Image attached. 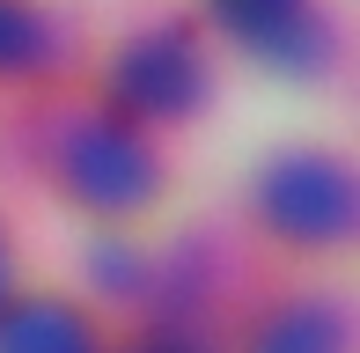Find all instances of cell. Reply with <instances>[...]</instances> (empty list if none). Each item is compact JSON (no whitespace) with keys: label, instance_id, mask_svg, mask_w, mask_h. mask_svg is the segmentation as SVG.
Instances as JSON below:
<instances>
[{"label":"cell","instance_id":"1","mask_svg":"<svg viewBox=\"0 0 360 353\" xmlns=\"http://www.w3.org/2000/svg\"><path fill=\"white\" fill-rule=\"evenodd\" d=\"M265 214L280 236H302V243H331V236L353 229V184L338 162H280L265 176Z\"/></svg>","mask_w":360,"mask_h":353},{"label":"cell","instance_id":"2","mask_svg":"<svg viewBox=\"0 0 360 353\" xmlns=\"http://www.w3.org/2000/svg\"><path fill=\"white\" fill-rule=\"evenodd\" d=\"M67 184L89 206H140L147 191H155V162H147V148L125 125L89 118V125L67 133Z\"/></svg>","mask_w":360,"mask_h":353},{"label":"cell","instance_id":"3","mask_svg":"<svg viewBox=\"0 0 360 353\" xmlns=\"http://www.w3.org/2000/svg\"><path fill=\"white\" fill-rule=\"evenodd\" d=\"M118 96L147 118H169V110L199 103V59L184 37H147L118 59Z\"/></svg>","mask_w":360,"mask_h":353},{"label":"cell","instance_id":"4","mask_svg":"<svg viewBox=\"0 0 360 353\" xmlns=\"http://www.w3.org/2000/svg\"><path fill=\"white\" fill-rule=\"evenodd\" d=\"M221 15H228V30L265 44L272 59L302 67V52H309V8L302 0H221Z\"/></svg>","mask_w":360,"mask_h":353},{"label":"cell","instance_id":"5","mask_svg":"<svg viewBox=\"0 0 360 353\" xmlns=\"http://www.w3.org/2000/svg\"><path fill=\"white\" fill-rule=\"evenodd\" d=\"M0 353H89V324L74 309H52V302H30L0 324Z\"/></svg>","mask_w":360,"mask_h":353},{"label":"cell","instance_id":"6","mask_svg":"<svg viewBox=\"0 0 360 353\" xmlns=\"http://www.w3.org/2000/svg\"><path fill=\"white\" fill-rule=\"evenodd\" d=\"M346 339H338V316L331 309H287V316H272L265 324V339H257V353H338Z\"/></svg>","mask_w":360,"mask_h":353},{"label":"cell","instance_id":"7","mask_svg":"<svg viewBox=\"0 0 360 353\" xmlns=\"http://www.w3.org/2000/svg\"><path fill=\"white\" fill-rule=\"evenodd\" d=\"M37 52V23H30L15 0H0V67H22Z\"/></svg>","mask_w":360,"mask_h":353},{"label":"cell","instance_id":"8","mask_svg":"<svg viewBox=\"0 0 360 353\" xmlns=\"http://www.w3.org/2000/svg\"><path fill=\"white\" fill-rule=\"evenodd\" d=\"M140 353H199V346H176V339H155V346H140Z\"/></svg>","mask_w":360,"mask_h":353},{"label":"cell","instance_id":"9","mask_svg":"<svg viewBox=\"0 0 360 353\" xmlns=\"http://www.w3.org/2000/svg\"><path fill=\"white\" fill-rule=\"evenodd\" d=\"M0 287H8V265H0Z\"/></svg>","mask_w":360,"mask_h":353}]
</instances>
